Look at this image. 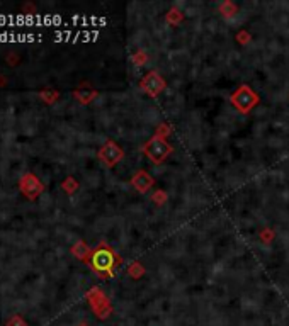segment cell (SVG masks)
Listing matches in <instances>:
<instances>
[{
  "label": "cell",
  "instance_id": "6da1fadb",
  "mask_svg": "<svg viewBox=\"0 0 289 326\" xmlns=\"http://www.w3.org/2000/svg\"><path fill=\"white\" fill-rule=\"evenodd\" d=\"M170 151H172V148L160 138L152 139V141L148 143V146H146V155H148L155 163H162L163 160L169 156Z\"/></svg>",
  "mask_w": 289,
  "mask_h": 326
},
{
  "label": "cell",
  "instance_id": "7a4b0ae2",
  "mask_svg": "<svg viewBox=\"0 0 289 326\" xmlns=\"http://www.w3.org/2000/svg\"><path fill=\"white\" fill-rule=\"evenodd\" d=\"M19 187H20V192H22L24 196L29 197V199H36L44 189L43 184H41V182L37 180L32 173H26V175L20 179Z\"/></svg>",
  "mask_w": 289,
  "mask_h": 326
},
{
  "label": "cell",
  "instance_id": "3957f363",
  "mask_svg": "<svg viewBox=\"0 0 289 326\" xmlns=\"http://www.w3.org/2000/svg\"><path fill=\"white\" fill-rule=\"evenodd\" d=\"M232 100L242 112H247V111H250V107H252L255 102H257V97H255V94L249 87H242L240 90L233 95Z\"/></svg>",
  "mask_w": 289,
  "mask_h": 326
},
{
  "label": "cell",
  "instance_id": "277c9868",
  "mask_svg": "<svg viewBox=\"0 0 289 326\" xmlns=\"http://www.w3.org/2000/svg\"><path fill=\"white\" fill-rule=\"evenodd\" d=\"M92 264H94L95 269L100 270V272H107V270H111L112 265H114V255H112L109 250L100 248L94 253V257H92Z\"/></svg>",
  "mask_w": 289,
  "mask_h": 326
},
{
  "label": "cell",
  "instance_id": "5b68a950",
  "mask_svg": "<svg viewBox=\"0 0 289 326\" xmlns=\"http://www.w3.org/2000/svg\"><path fill=\"white\" fill-rule=\"evenodd\" d=\"M39 39L34 34H15V32H0V43H17V41H22V43H29V41H36Z\"/></svg>",
  "mask_w": 289,
  "mask_h": 326
},
{
  "label": "cell",
  "instance_id": "8992f818",
  "mask_svg": "<svg viewBox=\"0 0 289 326\" xmlns=\"http://www.w3.org/2000/svg\"><path fill=\"white\" fill-rule=\"evenodd\" d=\"M119 156H121V151L114 145H107L102 150V153H100V158H102L104 162H107V165H114V162Z\"/></svg>",
  "mask_w": 289,
  "mask_h": 326
},
{
  "label": "cell",
  "instance_id": "52a82bcc",
  "mask_svg": "<svg viewBox=\"0 0 289 326\" xmlns=\"http://www.w3.org/2000/svg\"><path fill=\"white\" fill-rule=\"evenodd\" d=\"M136 177H138V179H135V182H133V184H135L136 187L141 190V192H145V190L148 189V185L152 184V180H150L148 175H146V173H143V172H141L140 175H136Z\"/></svg>",
  "mask_w": 289,
  "mask_h": 326
},
{
  "label": "cell",
  "instance_id": "ba28073f",
  "mask_svg": "<svg viewBox=\"0 0 289 326\" xmlns=\"http://www.w3.org/2000/svg\"><path fill=\"white\" fill-rule=\"evenodd\" d=\"M7 326H27L26 325V321L22 320V318H19V316H14L12 320L7 323Z\"/></svg>",
  "mask_w": 289,
  "mask_h": 326
},
{
  "label": "cell",
  "instance_id": "9c48e42d",
  "mask_svg": "<svg viewBox=\"0 0 289 326\" xmlns=\"http://www.w3.org/2000/svg\"><path fill=\"white\" fill-rule=\"evenodd\" d=\"M80 326H87V325H80Z\"/></svg>",
  "mask_w": 289,
  "mask_h": 326
}]
</instances>
